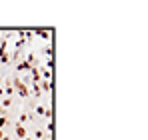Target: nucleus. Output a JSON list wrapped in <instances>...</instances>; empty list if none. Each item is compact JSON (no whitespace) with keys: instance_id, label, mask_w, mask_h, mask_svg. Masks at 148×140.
<instances>
[{"instance_id":"1","label":"nucleus","mask_w":148,"mask_h":140,"mask_svg":"<svg viewBox=\"0 0 148 140\" xmlns=\"http://www.w3.org/2000/svg\"><path fill=\"white\" fill-rule=\"evenodd\" d=\"M16 86H18V92H20V96H26V94H28V88H26L20 80H16Z\"/></svg>"},{"instance_id":"2","label":"nucleus","mask_w":148,"mask_h":140,"mask_svg":"<svg viewBox=\"0 0 148 140\" xmlns=\"http://www.w3.org/2000/svg\"><path fill=\"white\" fill-rule=\"evenodd\" d=\"M16 134H18L20 138H24V136H26V130H24V126H18V128H16Z\"/></svg>"}]
</instances>
